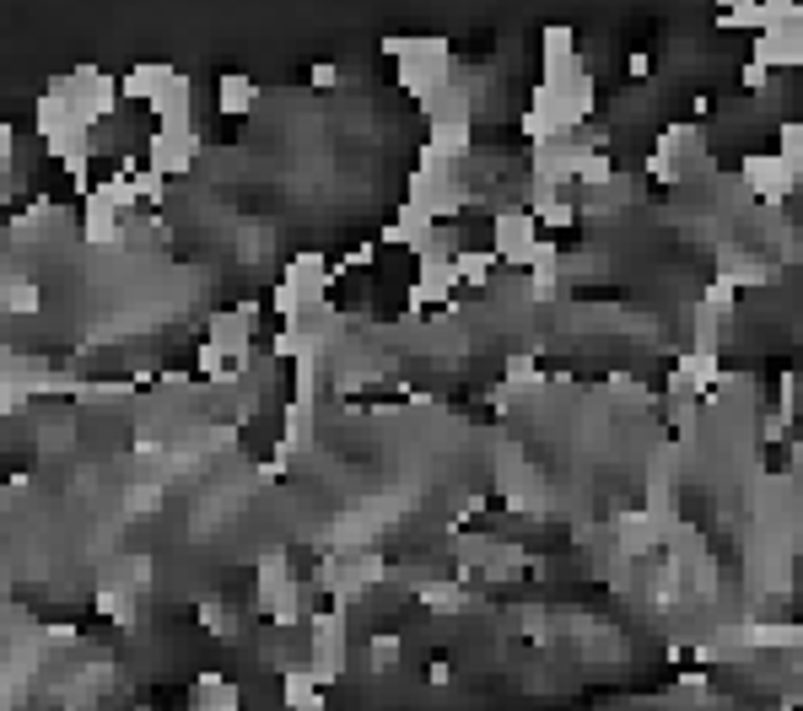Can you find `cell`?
I'll return each instance as SVG.
<instances>
[{
    "label": "cell",
    "instance_id": "obj_1",
    "mask_svg": "<svg viewBox=\"0 0 803 711\" xmlns=\"http://www.w3.org/2000/svg\"><path fill=\"white\" fill-rule=\"evenodd\" d=\"M534 249H540V221L529 210H518V205L497 210V221H491V254L502 259V264H512V270H529Z\"/></svg>",
    "mask_w": 803,
    "mask_h": 711
},
{
    "label": "cell",
    "instance_id": "obj_2",
    "mask_svg": "<svg viewBox=\"0 0 803 711\" xmlns=\"http://www.w3.org/2000/svg\"><path fill=\"white\" fill-rule=\"evenodd\" d=\"M739 178H745V195H755L760 205H782L788 189L799 184V173H788V167L777 162V152H745Z\"/></svg>",
    "mask_w": 803,
    "mask_h": 711
},
{
    "label": "cell",
    "instance_id": "obj_3",
    "mask_svg": "<svg viewBox=\"0 0 803 711\" xmlns=\"http://www.w3.org/2000/svg\"><path fill=\"white\" fill-rule=\"evenodd\" d=\"M540 44H545V76H540V87H561L566 76L583 70V59H577V33H572L566 22H551V28L540 33Z\"/></svg>",
    "mask_w": 803,
    "mask_h": 711
},
{
    "label": "cell",
    "instance_id": "obj_4",
    "mask_svg": "<svg viewBox=\"0 0 803 711\" xmlns=\"http://www.w3.org/2000/svg\"><path fill=\"white\" fill-rule=\"evenodd\" d=\"M475 152V119H432V141H426V156L453 167L458 156Z\"/></svg>",
    "mask_w": 803,
    "mask_h": 711
},
{
    "label": "cell",
    "instance_id": "obj_5",
    "mask_svg": "<svg viewBox=\"0 0 803 711\" xmlns=\"http://www.w3.org/2000/svg\"><path fill=\"white\" fill-rule=\"evenodd\" d=\"M658 539H663V528H658L648 512H631V517H620V550H626V556H653Z\"/></svg>",
    "mask_w": 803,
    "mask_h": 711
},
{
    "label": "cell",
    "instance_id": "obj_6",
    "mask_svg": "<svg viewBox=\"0 0 803 711\" xmlns=\"http://www.w3.org/2000/svg\"><path fill=\"white\" fill-rule=\"evenodd\" d=\"M253 102H259V87H253L249 76L227 70V76L216 81V108H221V113H249Z\"/></svg>",
    "mask_w": 803,
    "mask_h": 711
},
{
    "label": "cell",
    "instance_id": "obj_7",
    "mask_svg": "<svg viewBox=\"0 0 803 711\" xmlns=\"http://www.w3.org/2000/svg\"><path fill=\"white\" fill-rule=\"evenodd\" d=\"M453 281H469V286H491V270H497V254H475V249H458L448 259Z\"/></svg>",
    "mask_w": 803,
    "mask_h": 711
},
{
    "label": "cell",
    "instance_id": "obj_8",
    "mask_svg": "<svg viewBox=\"0 0 803 711\" xmlns=\"http://www.w3.org/2000/svg\"><path fill=\"white\" fill-rule=\"evenodd\" d=\"M750 647H799V625H745Z\"/></svg>",
    "mask_w": 803,
    "mask_h": 711
},
{
    "label": "cell",
    "instance_id": "obj_9",
    "mask_svg": "<svg viewBox=\"0 0 803 711\" xmlns=\"http://www.w3.org/2000/svg\"><path fill=\"white\" fill-rule=\"evenodd\" d=\"M734 303H739V286H734L728 275H717V281H712V286L702 292V313H712V318L734 313Z\"/></svg>",
    "mask_w": 803,
    "mask_h": 711
},
{
    "label": "cell",
    "instance_id": "obj_10",
    "mask_svg": "<svg viewBox=\"0 0 803 711\" xmlns=\"http://www.w3.org/2000/svg\"><path fill=\"white\" fill-rule=\"evenodd\" d=\"M367 663H372V674H389V668L400 663V636H394V631H389V636L378 631L372 647H367Z\"/></svg>",
    "mask_w": 803,
    "mask_h": 711
},
{
    "label": "cell",
    "instance_id": "obj_11",
    "mask_svg": "<svg viewBox=\"0 0 803 711\" xmlns=\"http://www.w3.org/2000/svg\"><path fill=\"white\" fill-rule=\"evenodd\" d=\"M777 162H782L788 173H799V162H803V130L793 124V119L782 124V152H777Z\"/></svg>",
    "mask_w": 803,
    "mask_h": 711
}]
</instances>
